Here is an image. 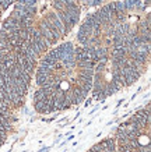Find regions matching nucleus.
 Listing matches in <instances>:
<instances>
[{
	"instance_id": "obj_10",
	"label": "nucleus",
	"mask_w": 151,
	"mask_h": 152,
	"mask_svg": "<svg viewBox=\"0 0 151 152\" xmlns=\"http://www.w3.org/2000/svg\"><path fill=\"white\" fill-rule=\"evenodd\" d=\"M137 149H140V152H150V147H148V145H147V147H140V145H138Z\"/></svg>"
},
{
	"instance_id": "obj_3",
	"label": "nucleus",
	"mask_w": 151,
	"mask_h": 152,
	"mask_svg": "<svg viewBox=\"0 0 151 152\" xmlns=\"http://www.w3.org/2000/svg\"><path fill=\"white\" fill-rule=\"evenodd\" d=\"M45 18L48 20V21H49L50 24H53V27H55L56 29L59 31L62 37H63L64 34H66V32H64V27H63V24H62V21L59 20V17L56 15V13H49V14H48V15L45 17Z\"/></svg>"
},
{
	"instance_id": "obj_7",
	"label": "nucleus",
	"mask_w": 151,
	"mask_h": 152,
	"mask_svg": "<svg viewBox=\"0 0 151 152\" xmlns=\"http://www.w3.org/2000/svg\"><path fill=\"white\" fill-rule=\"evenodd\" d=\"M112 57H127V49L126 48H118L112 49Z\"/></svg>"
},
{
	"instance_id": "obj_5",
	"label": "nucleus",
	"mask_w": 151,
	"mask_h": 152,
	"mask_svg": "<svg viewBox=\"0 0 151 152\" xmlns=\"http://www.w3.org/2000/svg\"><path fill=\"white\" fill-rule=\"evenodd\" d=\"M34 107H35V110L38 113H49L48 110V103L46 102H42V101H34Z\"/></svg>"
},
{
	"instance_id": "obj_11",
	"label": "nucleus",
	"mask_w": 151,
	"mask_h": 152,
	"mask_svg": "<svg viewBox=\"0 0 151 152\" xmlns=\"http://www.w3.org/2000/svg\"><path fill=\"white\" fill-rule=\"evenodd\" d=\"M6 138H7V134H1V133H0V142L3 144L6 141Z\"/></svg>"
},
{
	"instance_id": "obj_4",
	"label": "nucleus",
	"mask_w": 151,
	"mask_h": 152,
	"mask_svg": "<svg viewBox=\"0 0 151 152\" xmlns=\"http://www.w3.org/2000/svg\"><path fill=\"white\" fill-rule=\"evenodd\" d=\"M126 7H127V11H132V10H143L144 9L141 0H126Z\"/></svg>"
},
{
	"instance_id": "obj_6",
	"label": "nucleus",
	"mask_w": 151,
	"mask_h": 152,
	"mask_svg": "<svg viewBox=\"0 0 151 152\" xmlns=\"http://www.w3.org/2000/svg\"><path fill=\"white\" fill-rule=\"evenodd\" d=\"M101 147L104 148L105 151L109 152H115V141L112 138H105L104 141H101Z\"/></svg>"
},
{
	"instance_id": "obj_9",
	"label": "nucleus",
	"mask_w": 151,
	"mask_h": 152,
	"mask_svg": "<svg viewBox=\"0 0 151 152\" xmlns=\"http://www.w3.org/2000/svg\"><path fill=\"white\" fill-rule=\"evenodd\" d=\"M11 3H14L13 0H0V7H1V10H7Z\"/></svg>"
},
{
	"instance_id": "obj_1",
	"label": "nucleus",
	"mask_w": 151,
	"mask_h": 152,
	"mask_svg": "<svg viewBox=\"0 0 151 152\" xmlns=\"http://www.w3.org/2000/svg\"><path fill=\"white\" fill-rule=\"evenodd\" d=\"M29 39H31L35 45H37L39 49H41V52L43 53V52L48 50V48H49V45H48V42H46V39L43 37H42V34L38 31V28H34L32 29L31 35H29Z\"/></svg>"
},
{
	"instance_id": "obj_2",
	"label": "nucleus",
	"mask_w": 151,
	"mask_h": 152,
	"mask_svg": "<svg viewBox=\"0 0 151 152\" xmlns=\"http://www.w3.org/2000/svg\"><path fill=\"white\" fill-rule=\"evenodd\" d=\"M38 31H39V32L42 34V37L46 39V42H48V45H49V46L55 45L56 42H57V41L55 39V37H53V34L50 32V29L48 28V25L45 24V21H43V20H42L41 24H39V27H38Z\"/></svg>"
},
{
	"instance_id": "obj_12",
	"label": "nucleus",
	"mask_w": 151,
	"mask_h": 152,
	"mask_svg": "<svg viewBox=\"0 0 151 152\" xmlns=\"http://www.w3.org/2000/svg\"><path fill=\"white\" fill-rule=\"evenodd\" d=\"M144 3H146V4L148 6V4H150V0H144Z\"/></svg>"
},
{
	"instance_id": "obj_8",
	"label": "nucleus",
	"mask_w": 151,
	"mask_h": 152,
	"mask_svg": "<svg viewBox=\"0 0 151 152\" xmlns=\"http://www.w3.org/2000/svg\"><path fill=\"white\" fill-rule=\"evenodd\" d=\"M52 6H53L55 11H60V10H64V4H63V1H62V0H53Z\"/></svg>"
},
{
	"instance_id": "obj_13",
	"label": "nucleus",
	"mask_w": 151,
	"mask_h": 152,
	"mask_svg": "<svg viewBox=\"0 0 151 152\" xmlns=\"http://www.w3.org/2000/svg\"><path fill=\"white\" fill-rule=\"evenodd\" d=\"M1 11H3V10H1V7H0V13H1Z\"/></svg>"
}]
</instances>
